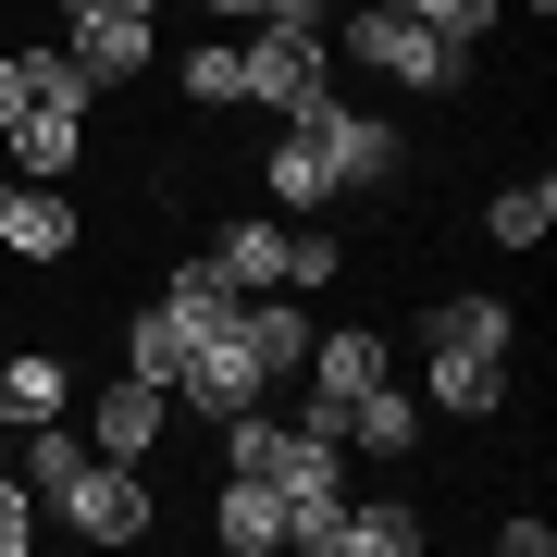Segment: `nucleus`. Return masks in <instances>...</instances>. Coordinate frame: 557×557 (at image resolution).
<instances>
[{
  "label": "nucleus",
  "instance_id": "6e6552de",
  "mask_svg": "<svg viewBox=\"0 0 557 557\" xmlns=\"http://www.w3.org/2000/svg\"><path fill=\"white\" fill-rule=\"evenodd\" d=\"M161 434H174V384L112 372V384H100V409H87V446H100V458H149Z\"/></svg>",
  "mask_w": 557,
  "mask_h": 557
},
{
  "label": "nucleus",
  "instance_id": "20e7f679",
  "mask_svg": "<svg viewBox=\"0 0 557 557\" xmlns=\"http://www.w3.org/2000/svg\"><path fill=\"white\" fill-rule=\"evenodd\" d=\"M38 508H50V520H75L87 545H137L149 520H161V508H149V471H137V458H100V446H87Z\"/></svg>",
  "mask_w": 557,
  "mask_h": 557
},
{
  "label": "nucleus",
  "instance_id": "f03ea898",
  "mask_svg": "<svg viewBox=\"0 0 557 557\" xmlns=\"http://www.w3.org/2000/svg\"><path fill=\"white\" fill-rule=\"evenodd\" d=\"M421 359H434L421 409H446V421H496L508 359H520V310H508V298H434V322H421Z\"/></svg>",
  "mask_w": 557,
  "mask_h": 557
},
{
  "label": "nucleus",
  "instance_id": "4be33fe9",
  "mask_svg": "<svg viewBox=\"0 0 557 557\" xmlns=\"http://www.w3.org/2000/svg\"><path fill=\"white\" fill-rule=\"evenodd\" d=\"M199 13H223V25H260V13H273V0H199Z\"/></svg>",
  "mask_w": 557,
  "mask_h": 557
},
{
  "label": "nucleus",
  "instance_id": "a211bd4d",
  "mask_svg": "<svg viewBox=\"0 0 557 557\" xmlns=\"http://www.w3.org/2000/svg\"><path fill=\"white\" fill-rule=\"evenodd\" d=\"M397 13H409V25H434V38H458V50H471L483 25H496V0H397Z\"/></svg>",
  "mask_w": 557,
  "mask_h": 557
},
{
  "label": "nucleus",
  "instance_id": "5701e85b",
  "mask_svg": "<svg viewBox=\"0 0 557 557\" xmlns=\"http://www.w3.org/2000/svg\"><path fill=\"white\" fill-rule=\"evenodd\" d=\"M13 112H25V87H13V62H0V124H13Z\"/></svg>",
  "mask_w": 557,
  "mask_h": 557
},
{
  "label": "nucleus",
  "instance_id": "2eb2a0df",
  "mask_svg": "<svg viewBox=\"0 0 557 557\" xmlns=\"http://www.w3.org/2000/svg\"><path fill=\"white\" fill-rule=\"evenodd\" d=\"M50 409H75V372L50 347H13L0 359V421H50Z\"/></svg>",
  "mask_w": 557,
  "mask_h": 557
},
{
  "label": "nucleus",
  "instance_id": "9b49d317",
  "mask_svg": "<svg viewBox=\"0 0 557 557\" xmlns=\"http://www.w3.org/2000/svg\"><path fill=\"white\" fill-rule=\"evenodd\" d=\"M75 149H87V112H13V124H0V161H13L25 186H62Z\"/></svg>",
  "mask_w": 557,
  "mask_h": 557
},
{
  "label": "nucleus",
  "instance_id": "412c9836",
  "mask_svg": "<svg viewBox=\"0 0 557 557\" xmlns=\"http://www.w3.org/2000/svg\"><path fill=\"white\" fill-rule=\"evenodd\" d=\"M25 545H38V496H25L13 471H0V557H25Z\"/></svg>",
  "mask_w": 557,
  "mask_h": 557
},
{
  "label": "nucleus",
  "instance_id": "4468645a",
  "mask_svg": "<svg viewBox=\"0 0 557 557\" xmlns=\"http://www.w3.org/2000/svg\"><path fill=\"white\" fill-rule=\"evenodd\" d=\"M421 421H434V409H421V397H409L397 372H384L372 397H359V409L335 421V434H347V446H372V458H409V446H421Z\"/></svg>",
  "mask_w": 557,
  "mask_h": 557
},
{
  "label": "nucleus",
  "instance_id": "393cba45",
  "mask_svg": "<svg viewBox=\"0 0 557 557\" xmlns=\"http://www.w3.org/2000/svg\"><path fill=\"white\" fill-rule=\"evenodd\" d=\"M545 13H557V0H533V25H545Z\"/></svg>",
  "mask_w": 557,
  "mask_h": 557
},
{
  "label": "nucleus",
  "instance_id": "f3484780",
  "mask_svg": "<svg viewBox=\"0 0 557 557\" xmlns=\"http://www.w3.org/2000/svg\"><path fill=\"white\" fill-rule=\"evenodd\" d=\"M545 223H557V174H533V186H496L483 236H496V248H545Z\"/></svg>",
  "mask_w": 557,
  "mask_h": 557
},
{
  "label": "nucleus",
  "instance_id": "ddd939ff",
  "mask_svg": "<svg viewBox=\"0 0 557 557\" xmlns=\"http://www.w3.org/2000/svg\"><path fill=\"white\" fill-rule=\"evenodd\" d=\"M273 545H285L273 471H223V557H273Z\"/></svg>",
  "mask_w": 557,
  "mask_h": 557
},
{
  "label": "nucleus",
  "instance_id": "a878e982",
  "mask_svg": "<svg viewBox=\"0 0 557 557\" xmlns=\"http://www.w3.org/2000/svg\"><path fill=\"white\" fill-rule=\"evenodd\" d=\"M137 13H161V0H137Z\"/></svg>",
  "mask_w": 557,
  "mask_h": 557
},
{
  "label": "nucleus",
  "instance_id": "0eeeda50",
  "mask_svg": "<svg viewBox=\"0 0 557 557\" xmlns=\"http://www.w3.org/2000/svg\"><path fill=\"white\" fill-rule=\"evenodd\" d=\"M298 372H310V421L335 434V421L384 384V335H372V322H335V335H310V359H298Z\"/></svg>",
  "mask_w": 557,
  "mask_h": 557
},
{
  "label": "nucleus",
  "instance_id": "39448f33",
  "mask_svg": "<svg viewBox=\"0 0 557 557\" xmlns=\"http://www.w3.org/2000/svg\"><path fill=\"white\" fill-rule=\"evenodd\" d=\"M62 50L87 62V87H137L149 75V13L137 0H62Z\"/></svg>",
  "mask_w": 557,
  "mask_h": 557
},
{
  "label": "nucleus",
  "instance_id": "b1692460",
  "mask_svg": "<svg viewBox=\"0 0 557 557\" xmlns=\"http://www.w3.org/2000/svg\"><path fill=\"white\" fill-rule=\"evenodd\" d=\"M0 199H13V161H0Z\"/></svg>",
  "mask_w": 557,
  "mask_h": 557
},
{
  "label": "nucleus",
  "instance_id": "f8f14e48",
  "mask_svg": "<svg viewBox=\"0 0 557 557\" xmlns=\"http://www.w3.org/2000/svg\"><path fill=\"white\" fill-rule=\"evenodd\" d=\"M421 545H434V520L409 496H347V520H335V557H421Z\"/></svg>",
  "mask_w": 557,
  "mask_h": 557
},
{
  "label": "nucleus",
  "instance_id": "aec40b11",
  "mask_svg": "<svg viewBox=\"0 0 557 557\" xmlns=\"http://www.w3.org/2000/svg\"><path fill=\"white\" fill-rule=\"evenodd\" d=\"M335 260H347L335 236H285V285H298V298H310V285H335Z\"/></svg>",
  "mask_w": 557,
  "mask_h": 557
},
{
  "label": "nucleus",
  "instance_id": "f257e3e1",
  "mask_svg": "<svg viewBox=\"0 0 557 557\" xmlns=\"http://www.w3.org/2000/svg\"><path fill=\"white\" fill-rule=\"evenodd\" d=\"M397 174H409L397 124H372L359 100H335V87H310V100L285 112V137L260 149V199L273 211H335L347 186H397Z\"/></svg>",
  "mask_w": 557,
  "mask_h": 557
},
{
  "label": "nucleus",
  "instance_id": "6ab92c4d",
  "mask_svg": "<svg viewBox=\"0 0 557 557\" xmlns=\"http://www.w3.org/2000/svg\"><path fill=\"white\" fill-rule=\"evenodd\" d=\"M186 100H199V112H223V100H236V38L186 50Z\"/></svg>",
  "mask_w": 557,
  "mask_h": 557
},
{
  "label": "nucleus",
  "instance_id": "1a4fd4ad",
  "mask_svg": "<svg viewBox=\"0 0 557 557\" xmlns=\"http://www.w3.org/2000/svg\"><path fill=\"white\" fill-rule=\"evenodd\" d=\"M223 310H236V298H223ZM223 310H186V298H149L137 322H124V372L174 384V372H186V347H199V322H223Z\"/></svg>",
  "mask_w": 557,
  "mask_h": 557
},
{
  "label": "nucleus",
  "instance_id": "9d476101",
  "mask_svg": "<svg viewBox=\"0 0 557 557\" xmlns=\"http://www.w3.org/2000/svg\"><path fill=\"white\" fill-rule=\"evenodd\" d=\"M75 236H87V223H75V199L13 174V199H0V248H13V260H75Z\"/></svg>",
  "mask_w": 557,
  "mask_h": 557
},
{
  "label": "nucleus",
  "instance_id": "423d86ee",
  "mask_svg": "<svg viewBox=\"0 0 557 557\" xmlns=\"http://www.w3.org/2000/svg\"><path fill=\"white\" fill-rule=\"evenodd\" d=\"M322 50H335V38H310V25H260V38L236 50V100H260V112H298L310 87H335V75H322Z\"/></svg>",
  "mask_w": 557,
  "mask_h": 557
},
{
  "label": "nucleus",
  "instance_id": "7ed1b4c3",
  "mask_svg": "<svg viewBox=\"0 0 557 557\" xmlns=\"http://www.w3.org/2000/svg\"><path fill=\"white\" fill-rule=\"evenodd\" d=\"M335 50L372 62L384 87H409V100H446V87H471V50L434 38V25H409L397 0H372V13H335Z\"/></svg>",
  "mask_w": 557,
  "mask_h": 557
},
{
  "label": "nucleus",
  "instance_id": "dca6fc26",
  "mask_svg": "<svg viewBox=\"0 0 557 557\" xmlns=\"http://www.w3.org/2000/svg\"><path fill=\"white\" fill-rule=\"evenodd\" d=\"M223 285H236V298H260V285H285V223H223Z\"/></svg>",
  "mask_w": 557,
  "mask_h": 557
}]
</instances>
